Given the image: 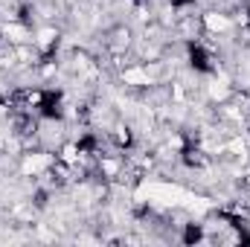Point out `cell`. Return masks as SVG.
Masks as SVG:
<instances>
[{
	"label": "cell",
	"mask_w": 250,
	"mask_h": 247,
	"mask_svg": "<svg viewBox=\"0 0 250 247\" xmlns=\"http://www.w3.org/2000/svg\"><path fill=\"white\" fill-rule=\"evenodd\" d=\"M187 62L198 76H212V73L218 70L215 53H212L204 41H198V38H189L187 41Z\"/></svg>",
	"instance_id": "obj_1"
},
{
	"label": "cell",
	"mask_w": 250,
	"mask_h": 247,
	"mask_svg": "<svg viewBox=\"0 0 250 247\" xmlns=\"http://www.w3.org/2000/svg\"><path fill=\"white\" fill-rule=\"evenodd\" d=\"M195 3H198V0H172V9H175V12H187Z\"/></svg>",
	"instance_id": "obj_2"
}]
</instances>
